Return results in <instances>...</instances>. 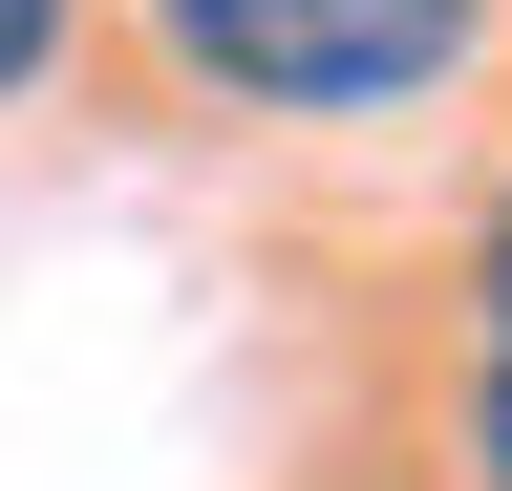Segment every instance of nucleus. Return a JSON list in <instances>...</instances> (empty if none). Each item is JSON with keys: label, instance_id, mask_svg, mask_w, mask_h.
Returning a JSON list of instances; mask_svg holds the SVG:
<instances>
[{"label": "nucleus", "instance_id": "obj_1", "mask_svg": "<svg viewBox=\"0 0 512 491\" xmlns=\"http://www.w3.org/2000/svg\"><path fill=\"white\" fill-rule=\"evenodd\" d=\"M150 22H171V65L235 86V107H406V86L470 65L491 0H150Z\"/></svg>", "mask_w": 512, "mask_h": 491}, {"label": "nucleus", "instance_id": "obj_2", "mask_svg": "<svg viewBox=\"0 0 512 491\" xmlns=\"http://www.w3.org/2000/svg\"><path fill=\"white\" fill-rule=\"evenodd\" d=\"M470 470H491V491H512V342H491V363H470Z\"/></svg>", "mask_w": 512, "mask_h": 491}, {"label": "nucleus", "instance_id": "obj_3", "mask_svg": "<svg viewBox=\"0 0 512 491\" xmlns=\"http://www.w3.org/2000/svg\"><path fill=\"white\" fill-rule=\"evenodd\" d=\"M43 43H64V0H0V107L43 86Z\"/></svg>", "mask_w": 512, "mask_h": 491}, {"label": "nucleus", "instance_id": "obj_4", "mask_svg": "<svg viewBox=\"0 0 512 491\" xmlns=\"http://www.w3.org/2000/svg\"><path fill=\"white\" fill-rule=\"evenodd\" d=\"M470 278H491V342H512V193H491V257H470Z\"/></svg>", "mask_w": 512, "mask_h": 491}]
</instances>
